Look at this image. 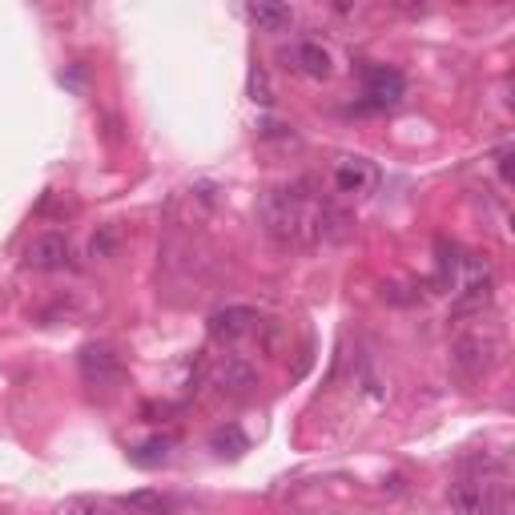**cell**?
<instances>
[{
	"label": "cell",
	"mask_w": 515,
	"mask_h": 515,
	"mask_svg": "<svg viewBox=\"0 0 515 515\" xmlns=\"http://www.w3.org/2000/svg\"><path fill=\"white\" fill-rule=\"evenodd\" d=\"M262 230L286 250H314L322 242H342L351 234V214L326 202L310 182H290L266 190L258 202Z\"/></svg>",
	"instance_id": "6da1fadb"
},
{
	"label": "cell",
	"mask_w": 515,
	"mask_h": 515,
	"mask_svg": "<svg viewBox=\"0 0 515 515\" xmlns=\"http://www.w3.org/2000/svg\"><path fill=\"white\" fill-rule=\"evenodd\" d=\"M447 503L455 515H495L503 507V483L483 471H463L447 487Z\"/></svg>",
	"instance_id": "7a4b0ae2"
},
{
	"label": "cell",
	"mask_w": 515,
	"mask_h": 515,
	"mask_svg": "<svg viewBox=\"0 0 515 515\" xmlns=\"http://www.w3.org/2000/svg\"><path fill=\"white\" fill-rule=\"evenodd\" d=\"M495 359H499V342H495V334H479V330H471V334H459L455 342H451V371H455V379L459 383H479L491 367H495Z\"/></svg>",
	"instance_id": "3957f363"
},
{
	"label": "cell",
	"mask_w": 515,
	"mask_h": 515,
	"mask_svg": "<svg viewBox=\"0 0 515 515\" xmlns=\"http://www.w3.org/2000/svg\"><path fill=\"white\" fill-rule=\"evenodd\" d=\"M330 182L347 198H367V194L379 190V169L367 157H338L334 169H330Z\"/></svg>",
	"instance_id": "277c9868"
},
{
	"label": "cell",
	"mask_w": 515,
	"mask_h": 515,
	"mask_svg": "<svg viewBox=\"0 0 515 515\" xmlns=\"http://www.w3.org/2000/svg\"><path fill=\"white\" fill-rule=\"evenodd\" d=\"M363 89H367V105L371 109H391L407 97V77L391 65H367L363 69Z\"/></svg>",
	"instance_id": "5b68a950"
},
{
	"label": "cell",
	"mask_w": 515,
	"mask_h": 515,
	"mask_svg": "<svg viewBox=\"0 0 515 515\" xmlns=\"http://www.w3.org/2000/svg\"><path fill=\"white\" fill-rule=\"evenodd\" d=\"M282 61H286V69H294L310 81H326L334 73V61H330L326 45H318V41H294L290 49H282Z\"/></svg>",
	"instance_id": "8992f818"
},
{
	"label": "cell",
	"mask_w": 515,
	"mask_h": 515,
	"mask_svg": "<svg viewBox=\"0 0 515 515\" xmlns=\"http://www.w3.org/2000/svg\"><path fill=\"white\" fill-rule=\"evenodd\" d=\"M81 379L89 387H113L125 379V367L109 347H85L81 351Z\"/></svg>",
	"instance_id": "52a82bcc"
},
{
	"label": "cell",
	"mask_w": 515,
	"mask_h": 515,
	"mask_svg": "<svg viewBox=\"0 0 515 515\" xmlns=\"http://www.w3.org/2000/svg\"><path fill=\"white\" fill-rule=\"evenodd\" d=\"M69 262V242L61 234H37L25 250V266L33 270H65Z\"/></svg>",
	"instance_id": "ba28073f"
},
{
	"label": "cell",
	"mask_w": 515,
	"mask_h": 515,
	"mask_svg": "<svg viewBox=\"0 0 515 515\" xmlns=\"http://www.w3.org/2000/svg\"><path fill=\"white\" fill-rule=\"evenodd\" d=\"M254 326H258V314L250 306H226V310H214L210 314V334L222 338V342H238Z\"/></svg>",
	"instance_id": "9c48e42d"
},
{
	"label": "cell",
	"mask_w": 515,
	"mask_h": 515,
	"mask_svg": "<svg viewBox=\"0 0 515 515\" xmlns=\"http://www.w3.org/2000/svg\"><path fill=\"white\" fill-rule=\"evenodd\" d=\"M246 21L258 25L262 33H282L294 25V9L286 5H266V0H258V5H246Z\"/></svg>",
	"instance_id": "30bf717a"
},
{
	"label": "cell",
	"mask_w": 515,
	"mask_h": 515,
	"mask_svg": "<svg viewBox=\"0 0 515 515\" xmlns=\"http://www.w3.org/2000/svg\"><path fill=\"white\" fill-rule=\"evenodd\" d=\"M214 383H218V395H226V399H246L258 379H254V371H250L246 363H226Z\"/></svg>",
	"instance_id": "8fae6325"
},
{
	"label": "cell",
	"mask_w": 515,
	"mask_h": 515,
	"mask_svg": "<svg viewBox=\"0 0 515 515\" xmlns=\"http://www.w3.org/2000/svg\"><path fill=\"white\" fill-rule=\"evenodd\" d=\"M491 270H483V274H471L467 278V286H463V294L455 298V314H471V310H483L487 302H491Z\"/></svg>",
	"instance_id": "7c38bea8"
},
{
	"label": "cell",
	"mask_w": 515,
	"mask_h": 515,
	"mask_svg": "<svg viewBox=\"0 0 515 515\" xmlns=\"http://www.w3.org/2000/svg\"><path fill=\"white\" fill-rule=\"evenodd\" d=\"M459 270H463L459 246L439 242V274H435V286H439V290H459Z\"/></svg>",
	"instance_id": "4fadbf2b"
},
{
	"label": "cell",
	"mask_w": 515,
	"mask_h": 515,
	"mask_svg": "<svg viewBox=\"0 0 515 515\" xmlns=\"http://www.w3.org/2000/svg\"><path fill=\"white\" fill-rule=\"evenodd\" d=\"M125 507L149 511V515H169V511H174V499L161 495V491H133V495H125Z\"/></svg>",
	"instance_id": "5bb4252c"
},
{
	"label": "cell",
	"mask_w": 515,
	"mask_h": 515,
	"mask_svg": "<svg viewBox=\"0 0 515 515\" xmlns=\"http://www.w3.org/2000/svg\"><path fill=\"white\" fill-rule=\"evenodd\" d=\"M165 459H169V439H149L145 447L133 451V463H141V467H157Z\"/></svg>",
	"instance_id": "9a60e30c"
},
{
	"label": "cell",
	"mask_w": 515,
	"mask_h": 515,
	"mask_svg": "<svg viewBox=\"0 0 515 515\" xmlns=\"http://www.w3.org/2000/svg\"><path fill=\"white\" fill-rule=\"evenodd\" d=\"M117 242H121L117 226H105V230H97V234H93V242H89V254H93V258H109V254L117 250Z\"/></svg>",
	"instance_id": "2e32d148"
},
{
	"label": "cell",
	"mask_w": 515,
	"mask_h": 515,
	"mask_svg": "<svg viewBox=\"0 0 515 515\" xmlns=\"http://www.w3.org/2000/svg\"><path fill=\"white\" fill-rule=\"evenodd\" d=\"M214 447H234V455H238V451H246V435L238 427H222V431H214Z\"/></svg>",
	"instance_id": "e0dca14e"
},
{
	"label": "cell",
	"mask_w": 515,
	"mask_h": 515,
	"mask_svg": "<svg viewBox=\"0 0 515 515\" xmlns=\"http://www.w3.org/2000/svg\"><path fill=\"white\" fill-rule=\"evenodd\" d=\"M250 93H254V101H262V105H270L274 97H270V81H266V73L262 69H254L250 73Z\"/></svg>",
	"instance_id": "ac0fdd59"
},
{
	"label": "cell",
	"mask_w": 515,
	"mask_h": 515,
	"mask_svg": "<svg viewBox=\"0 0 515 515\" xmlns=\"http://www.w3.org/2000/svg\"><path fill=\"white\" fill-rule=\"evenodd\" d=\"M495 161H499V178H503V186L511 182V145H503L499 153H495Z\"/></svg>",
	"instance_id": "d6986e66"
}]
</instances>
